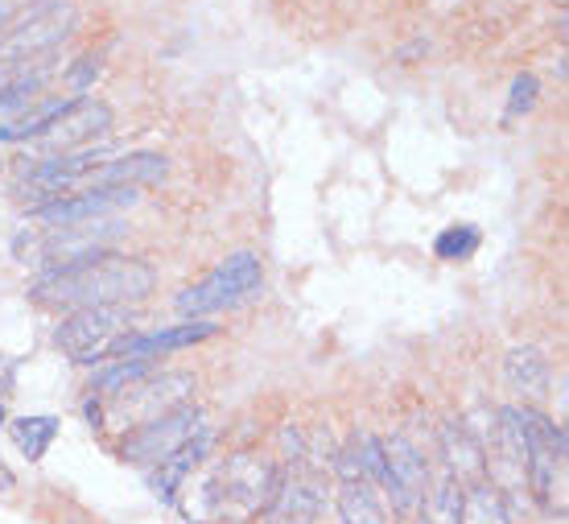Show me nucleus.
I'll return each mask as SVG.
<instances>
[{
    "label": "nucleus",
    "mask_w": 569,
    "mask_h": 524,
    "mask_svg": "<svg viewBox=\"0 0 569 524\" xmlns=\"http://www.w3.org/2000/svg\"><path fill=\"white\" fill-rule=\"evenodd\" d=\"M157 273L137 256L96 253L67 269H50L29 285V298L46 310H91V306H129L153 294Z\"/></svg>",
    "instance_id": "nucleus-1"
},
{
    "label": "nucleus",
    "mask_w": 569,
    "mask_h": 524,
    "mask_svg": "<svg viewBox=\"0 0 569 524\" xmlns=\"http://www.w3.org/2000/svg\"><path fill=\"white\" fill-rule=\"evenodd\" d=\"M281 487V467L272 458H260L252 451H240L223 458L214 475L190 492L186 500V516L194 524L214 521H257L272 508Z\"/></svg>",
    "instance_id": "nucleus-2"
},
{
    "label": "nucleus",
    "mask_w": 569,
    "mask_h": 524,
    "mask_svg": "<svg viewBox=\"0 0 569 524\" xmlns=\"http://www.w3.org/2000/svg\"><path fill=\"white\" fill-rule=\"evenodd\" d=\"M74 21H79L74 0H38L21 21L0 33V75H29V62H38L71 38Z\"/></svg>",
    "instance_id": "nucleus-3"
},
{
    "label": "nucleus",
    "mask_w": 569,
    "mask_h": 524,
    "mask_svg": "<svg viewBox=\"0 0 569 524\" xmlns=\"http://www.w3.org/2000/svg\"><path fill=\"white\" fill-rule=\"evenodd\" d=\"M120 231H124V224H116V219H91V224L21 231L13 240V256L21 265H38V269H67L74 260L108 253V244H112Z\"/></svg>",
    "instance_id": "nucleus-4"
},
{
    "label": "nucleus",
    "mask_w": 569,
    "mask_h": 524,
    "mask_svg": "<svg viewBox=\"0 0 569 524\" xmlns=\"http://www.w3.org/2000/svg\"><path fill=\"white\" fill-rule=\"evenodd\" d=\"M264 285V269L252 253H236L228 256L211 277H202L199 285H190L178 294V314L182 318H202V314L228 310V306H240L252 294H260Z\"/></svg>",
    "instance_id": "nucleus-5"
},
{
    "label": "nucleus",
    "mask_w": 569,
    "mask_h": 524,
    "mask_svg": "<svg viewBox=\"0 0 569 524\" xmlns=\"http://www.w3.org/2000/svg\"><path fill=\"white\" fill-rule=\"evenodd\" d=\"M194 393V376L190 372H166V376H153V380H132L124 384L120 393L103 397V422L112 417L116 425H144L161 417V413L186 405V397Z\"/></svg>",
    "instance_id": "nucleus-6"
},
{
    "label": "nucleus",
    "mask_w": 569,
    "mask_h": 524,
    "mask_svg": "<svg viewBox=\"0 0 569 524\" xmlns=\"http://www.w3.org/2000/svg\"><path fill=\"white\" fill-rule=\"evenodd\" d=\"M129 314L120 306H91V310H71L54 330L58 352H67L74 364H103V355L120 335H129Z\"/></svg>",
    "instance_id": "nucleus-7"
},
{
    "label": "nucleus",
    "mask_w": 569,
    "mask_h": 524,
    "mask_svg": "<svg viewBox=\"0 0 569 524\" xmlns=\"http://www.w3.org/2000/svg\"><path fill=\"white\" fill-rule=\"evenodd\" d=\"M202 434V413L194 405H178V409L161 413L153 422L137 425L129 438H124V458L129 463H161L170 458L178 446H186L190 438Z\"/></svg>",
    "instance_id": "nucleus-8"
},
{
    "label": "nucleus",
    "mask_w": 569,
    "mask_h": 524,
    "mask_svg": "<svg viewBox=\"0 0 569 524\" xmlns=\"http://www.w3.org/2000/svg\"><path fill=\"white\" fill-rule=\"evenodd\" d=\"M141 199L132 186H91V190H79V195H62V199H50L42 207H33V224L42 227H67V224H91V219H103V215L120 211V207H132Z\"/></svg>",
    "instance_id": "nucleus-9"
},
{
    "label": "nucleus",
    "mask_w": 569,
    "mask_h": 524,
    "mask_svg": "<svg viewBox=\"0 0 569 524\" xmlns=\"http://www.w3.org/2000/svg\"><path fill=\"white\" fill-rule=\"evenodd\" d=\"M380 451H385V492L392 496V508L409 516L426 500V487H429L426 458L417 454V446L405 434L380 438Z\"/></svg>",
    "instance_id": "nucleus-10"
},
{
    "label": "nucleus",
    "mask_w": 569,
    "mask_h": 524,
    "mask_svg": "<svg viewBox=\"0 0 569 524\" xmlns=\"http://www.w3.org/2000/svg\"><path fill=\"white\" fill-rule=\"evenodd\" d=\"M108 128H112V108H108V103L74 100V103H67V108L46 125L42 137H33V141L42 145V149L79 154V149H91L100 137H108Z\"/></svg>",
    "instance_id": "nucleus-11"
},
{
    "label": "nucleus",
    "mask_w": 569,
    "mask_h": 524,
    "mask_svg": "<svg viewBox=\"0 0 569 524\" xmlns=\"http://www.w3.org/2000/svg\"><path fill=\"white\" fill-rule=\"evenodd\" d=\"M103 161H108L103 149H79V154L50 157V161H42L38 170H29L26 190H33L29 199H62V195H71V186L91 178Z\"/></svg>",
    "instance_id": "nucleus-12"
},
{
    "label": "nucleus",
    "mask_w": 569,
    "mask_h": 524,
    "mask_svg": "<svg viewBox=\"0 0 569 524\" xmlns=\"http://www.w3.org/2000/svg\"><path fill=\"white\" fill-rule=\"evenodd\" d=\"M318 508H322V492H318V479L306 475V471H284L281 487H277V500L272 508L264 512L272 524H313L318 521Z\"/></svg>",
    "instance_id": "nucleus-13"
},
{
    "label": "nucleus",
    "mask_w": 569,
    "mask_h": 524,
    "mask_svg": "<svg viewBox=\"0 0 569 524\" xmlns=\"http://www.w3.org/2000/svg\"><path fill=\"white\" fill-rule=\"evenodd\" d=\"M441 454H446L450 479H458L462 487L487 479V454H483V446H479V438H475L462 422H450L441 429Z\"/></svg>",
    "instance_id": "nucleus-14"
},
{
    "label": "nucleus",
    "mask_w": 569,
    "mask_h": 524,
    "mask_svg": "<svg viewBox=\"0 0 569 524\" xmlns=\"http://www.w3.org/2000/svg\"><path fill=\"white\" fill-rule=\"evenodd\" d=\"M170 174V161L161 154H129L116 157V161H103L100 170L91 174V186H153Z\"/></svg>",
    "instance_id": "nucleus-15"
},
{
    "label": "nucleus",
    "mask_w": 569,
    "mask_h": 524,
    "mask_svg": "<svg viewBox=\"0 0 569 524\" xmlns=\"http://www.w3.org/2000/svg\"><path fill=\"white\" fill-rule=\"evenodd\" d=\"M207 451H211V434L202 429L199 438H190L186 446H178L170 458H161V463H157V471H153V492H157V496L170 504V500L178 496V487L186 483V475H190V471L207 458Z\"/></svg>",
    "instance_id": "nucleus-16"
},
{
    "label": "nucleus",
    "mask_w": 569,
    "mask_h": 524,
    "mask_svg": "<svg viewBox=\"0 0 569 524\" xmlns=\"http://www.w3.org/2000/svg\"><path fill=\"white\" fill-rule=\"evenodd\" d=\"M503 380L525 397H545L549 393V359L537 347H516L503 359Z\"/></svg>",
    "instance_id": "nucleus-17"
},
{
    "label": "nucleus",
    "mask_w": 569,
    "mask_h": 524,
    "mask_svg": "<svg viewBox=\"0 0 569 524\" xmlns=\"http://www.w3.org/2000/svg\"><path fill=\"white\" fill-rule=\"evenodd\" d=\"M335 504H339L342 524H388L385 504L376 496V483L368 479H342Z\"/></svg>",
    "instance_id": "nucleus-18"
},
{
    "label": "nucleus",
    "mask_w": 569,
    "mask_h": 524,
    "mask_svg": "<svg viewBox=\"0 0 569 524\" xmlns=\"http://www.w3.org/2000/svg\"><path fill=\"white\" fill-rule=\"evenodd\" d=\"M458 524H512L508 521V500L496 483H470L462 487V512H458Z\"/></svg>",
    "instance_id": "nucleus-19"
},
{
    "label": "nucleus",
    "mask_w": 569,
    "mask_h": 524,
    "mask_svg": "<svg viewBox=\"0 0 569 524\" xmlns=\"http://www.w3.org/2000/svg\"><path fill=\"white\" fill-rule=\"evenodd\" d=\"M9 434H13L17 451L26 454L29 463H38V458H46V451H50V442H54L58 434V417H17L13 425H9Z\"/></svg>",
    "instance_id": "nucleus-20"
},
{
    "label": "nucleus",
    "mask_w": 569,
    "mask_h": 524,
    "mask_svg": "<svg viewBox=\"0 0 569 524\" xmlns=\"http://www.w3.org/2000/svg\"><path fill=\"white\" fill-rule=\"evenodd\" d=\"M421 508H426L429 524H458V512H462V483L446 475V479L421 500Z\"/></svg>",
    "instance_id": "nucleus-21"
},
{
    "label": "nucleus",
    "mask_w": 569,
    "mask_h": 524,
    "mask_svg": "<svg viewBox=\"0 0 569 524\" xmlns=\"http://www.w3.org/2000/svg\"><path fill=\"white\" fill-rule=\"evenodd\" d=\"M433 253L438 260H470V256L479 253V227L470 224H455L438 231V240H433Z\"/></svg>",
    "instance_id": "nucleus-22"
},
{
    "label": "nucleus",
    "mask_w": 569,
    "mask_h": 524,
    "mask_svg": "<svg viewBox=\"0 0 569 524\" xmlns=\"http://www.w3.org/2000/svg\"><path fill=\"white\" fill-rule=\"evenodd\" d=\"M62 108H67L62 100L42 103L38 112H29V116H21V120H13V125L0 128V141H4V145H17V141H33V137H42L46 125H50V120H54V116L62 112Z\"/></svg>",
    "instance_id": "nucleus-23"
},
{
    "label": "nucleus",
    "mask_w": 569,
    "mask_h": 524,
    "mask_svg": "<svg viewBox=\"0 0 569 524\" xmlns=\"http://www.w3.org/2000/svg\"><path fill=\"white\" fill-rule=\"evenodd\" d=\"M141 376H149V359H120V364H108V368L91 380V393H100V397H112V393H120L124 384L141 380Z\"/></svg>",
    "instance_id": "nucleus-24"
},
{
    "label": "nucleus",
    "mask_w": 569,
    "mask_h": 524,
    "mask_svg": "<svg viewBox=\"0 0 569 524\" xmlns=\"http://www.w3.org/2000/svg\"><path fill=\"white\" fill-rule=\"evenodd\" d=\"M46 79H50V71H33V75H17L13 83L0 87V112H13V108H26V103L38 100V91L46 87Z\"/></svg>",
    "instance_id": "nucleus-25"
},
{
    "label": "nucleus",
    "mask_w": 569,
    "mask_h": 524,
    "mask_svg": "<svg viewBox=\"0 0 569 524\" xmlns=\"http://www.w3.org/2000/svg\"><path fill=\"white\" fill-rule=\"evenodd\" d=\"M537 96H541V83H537V75H532V71L516 75L512 91H508V120L532 112V108H537Z\"/></svg>",
    "instance_id": "nucleus-26"
},
{
    "label": "nucleus",
    "mask_w": 569,
    "mask_h": 524,
    "mask_svg": "<svg viewBox=\"0 0 569 524\" xmlns=\"http://www.w3.org/2000/svg\"><path fill=\"white\" fill-rule=\"evenodd\" d=\"M96 75H100V58H96V55H83V58H79V62L71 67V71H67V83H71L74 91H87Z\"/></svg>",
    "instance_id": "nucleus-27"
},
{
    "label": "nucleus",
    "mask_w": 569,
    "mask_h": 524,
    "mask_svg": "<svg viewBox=\"0 0 569 524\" xmlns=\"http://www.w3.org/2000/svg\"><path fill=\"white\" fill-rule=\"evenodd\" d=\"M13 13H17V4L13 0H0V33L13 26Z\"/></svg>",
    "instance_id": "nucleus-28"
},
{
    "label": "nucleus",
    "mask_w": 569,
    "mask_h": 524,
    "mask_svg": "<svg viewBox=\"0 0 569 524\" xmlns=\"http://www.w3.org/2000/svg\"><path fill=\"white\" fill-rule=\"evenodd\" d=\"M0 425H4V405H0Z\"/></svg>",
    "instance_id": "nucleus-29"
}]
</instances>
